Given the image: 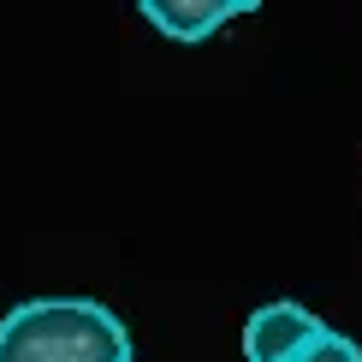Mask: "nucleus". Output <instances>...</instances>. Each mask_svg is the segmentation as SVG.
Listing matches in <instances>:
<instances>
[{"label":"nucleus","instance_id":"nucleus-1","mask_svg":"<svg viewBox=\"0 0 362 362\" xmlns=\"http://www.w3.org/2000/svg\"><path fill=\"white\" fill-rule=\"evenodd\" d=\"M0 362H137V344L95 297H24L0 315Z\"/></svg>","mask_w":362,"mask_h":362},{"label":"nucleus","instance_id":"nucleus-2","mask_svg":"<svg viewBox=\"0 0 362 362\" xmlns=\"http://www.w3.org/2000/svg\"><path fill=\"white\" fill-rule=\"evenodd\" d=\"M333 327L297 297H274L244 321V362H303Z\"/></svg>","mask_w":362,"mask_h":362},{"label":"nucleus","instance_id":"nucleus-3","mask_svg":"<svg viewBox=\"0 0 362 362\" xmlns=\"http://www.w3.org/2000/svg\"><path fill=\"white\" fill-rule=\"evenodd\" d=\"M137 12L173 42H202V36H214V30H226L232 18L255 12V0H143Z\"/></svg>","mask_w":362,"mask_h":362},{"label":"nucleus","instance_id":"nucleus-4","mask_svg":"<svg viewBox=\"0 0 362 362\" xmlns=\"http://www.w3.org/2000/svg\"><path fill=\"white\" fill-rule=\"evenodd\" d=\"M303 362H362V344H356V339H344V333H327Z\"/></svg>","mask_w":362,"mask_h":362}]
</instances>
